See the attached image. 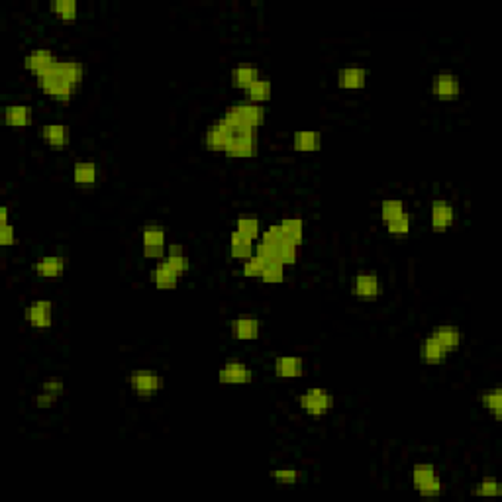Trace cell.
I'll use <instances>...</instances> for the list:
<instances>
[{
  "label": "cell",
  "instance_id": "obj_1",
  "mask_svg": "<svg viewBox=\"0 0 502 502\" xmlns=\"http://www.w3.org/2000/svg\"><path fill=\"white\" fill-rule=\"evenodd\" d=\"M224 120L234 128L235 132H259V126L265 120V108L253 102H237L226 108Z\"/></svg>",
  "mask_w": 502,
  "mask_h": 502
},
{
  "label": "cell",
  "instance_id": "obj_2",
  "mask_svg": "<svg viewBox=\"0 0 502 502\" xmlns=\"http://www.w3.org/2000/svg\"><path fill=\"white\" fill-rule=\"evenodd\" d=\"M35 84H37V89L42 93L49 96L51 100H55V102H69L71 98L75 96V93H77V89H79L71 81H67L63 75H59L55 67H51L46 73L37 75L35 77Z\"/></svg>",
  "mask_w": 502,
  "mask_h": 502
},
{
  "label": "cell",
  "instance_id": "obj_3",
  "mask_svg": "<svg viewBox=\"0 0 502 502\" xmlns=\"http://www.w3.org/2000/svg\"><path fill=\"white\" fill-rule=\"evenodd\" d=\"M298 409L310 418H324L334 409V395L322 386L306 388L298 397Z\"/></svg>",
  "mask_w": 502,
  "mask_h": 502
},
{
  "label": "cell",
  "instance_id": "obj_4",
  "mask_svg": "<svg viewBox=\"0 0 502 502\" xmlns=\"http://www.w3.org/2000/svg\"><path fill=\"white\" fill-rule=\"evenodd\" d=\"M129 388L140 398H152L165 388V377L153 369H136L128 377Z\"/></svg>",
  "mask_w": 502,
  "mask_h": 502
},
{
  "label": "cell",
  "instance_id": "obj_5",
  "mask_svg": "<svg viewBox=\"0 0 502 502\" xmlns=\"http://www.w3.org/2000/svg\"><path fill=\"white\" fill-rule=\"evenodd\" d=\"M167 232L161 226H145L141 230V256L161 261L167 253Z\"/></svg>",
  "mask_w": 502,
  "mask_h": 502
},
{
  "label": "cell",
  "instance_id": "obj_6",
  "mask_svg": "<svg viewBox=\"0 0 502 502\" xmlns=\"http://www.w3.org/2000/svg\"><path fill=\"white\" fill-rule=\"evenodd\" d=\"M259 153L257 132H235L224 155L230 159H253Z\"/></svg>",
  "mask_w": 502,
  "mask_h": 502
},
{
  "label": "cell",
  "instance_id": "obj_7",
  "mask_svg": "<svg viewBox=\"0 0 502 502\" xmlns=\"http://www.w3.org/2000/svg\"><path fill=\"white\" fill-rule=\"evenodd\" d=\"M432 94L436 100H442V102H454L459 98L461 94V81L456 73H449V71H442V73H436L432 77Z\"/></svg>",
  "mask_w": 502,
  "mask_h": 502
},
{
  "label": "cell",
  "instance_id": "obj_8",
  "mask_svg": "<svg viewBox=\"0 0 502 502\" xmlns=\"http://www.w3.org/2000/svg\"><path fill=\"white\" fill-rule=\"evenodd\" d=\"M351 294L357 301H377L383 294V280L375 273H357L351 279Z\"/></svg>",
  "mask_w": 502,
  "mask_h": 502
},
{
  "label": "cell",
  "instance_id": "obj_9",
  "mask_svg": "<svg viewBox=\"0 0 502 502\" xmlns=\"http://www.w3.org/2000/svg\"><path fill=\"white\" fill-rule=\"evenodd\" d=\"M232 136H234V128L224 120V116L218 118V120L212 122L206 129V134H204V147L208 152L224 153L230 140H232Z\"/></svg>",
  "mask_w": 502,
  "mask_h": 502
},
{
  "label": "cell",
  "instance_id": "obj_10",
  "mask_svg": "<svg viewBox=\"0 0 502 502\" xmlns=\"http://www.w3.org/2000/svg\"><path fill=\"white\" fill-rule=\"evenodd\" d=\"M24 320L35 330H49L53 326V304L49 301H34L24 308Z\"/></svg>",
  "mask_w": 502,
  "mask_h": 502
},
{
  "label": "cell",
  "instance_id": "obj_11",
  "mask_svg": "<svg viewBox=\"0 0 502 502\" xmlns=\"http://www.w3.org/2000/svg\"><path fill=\"white\" fill-rule=\"evenodd\" d=\"M430 224L433 232H447L456 224V208L449 200L438 199L430 208Z\"/></svg>",
  "mask_w": 502,
  "mask_h": 502
},
{
  "label": "cell",
  "instance_id": "obj_12",
  "mask_svg": "<svg viewBox=\"0 0 502 502\" xmlns=\"http://www.w3.org/2000/svg\"><path fill=\"white\" fill-rule=\"evenodd\" d=\"M218 381L224 385H247L253 381V373L244 361H232L224 363V367L218 371Z\"/></svg>",
  "mask_w": 502,
  "mask_h": 502
},
{
  "label": "cell",
  "instance_id": "obj_13",
  "mask_svg": "<svg viewBox=\"0 0 502 502\" xmlns=\"http://www.w3.org/2000/svg\"><path fill=\"white\" fill-rule=\"evenodd\" d=\"M57 55L53 51H49V49H34V51L26 53V57H24V69L34 73L35 77H37V75H42V73L51 69L57 63Z\"/></svg>",
  "mask_w": 502,
  "mask_h": 502
},
{
  "label": "cell",
  "instance_id": "obj_14",
  "mask_svg": "<svg viewBox=\"0 0 502 502\" xmlns=\"http://www.w3.org/2000/svg\"><path fill=\"white\" fill-rule=\"evenodd\" d=\"M232 338L237 341H256L261 336V322L257 318H235L230 322Z\"/></svg>",
  "mask_w": 502,
  "mask_h": 502
},
{
  "label": "cell",
  "instance_id": "obj_15",
  "mask_svg": "<svg viewBox=\"0 0 502 502\" xmlns=\"http://www.w3.org/2000/svg\"><path fill=\"white\" fill-rule=\"evenodd\" d=\"M451 353L433 338L432 334L426 336L420 343V359L424 365H444Z\"/></svg>",
  "mask_w": 502,
  "mask_h": 502
},
{
  "label": "cell",
  "instance_id": "obj_16",
  "mask_svg": "<svg viewBox=\"0 0 502 502\" xmlns=\"http://www.w3.org/2000/svg\"><path fill=\"white\" fill-rule=\"evenodd\" d=\"M39 136H42V141L53 150H63L71 143V129L67 124H57V122L46 124L39 132Z\"/></svg>",
  "mask_w": 502,
  "mask_h": 502
},
{
  "label": "cell",
  "instance_id": "obj_17",
  "mask_svg": "<svg viewBox=\"0 0 502 502\" xmlns=\"http://www.w3.org/2000/svg\"><path fill=\"white\" fill-rule=\"evenodd\" d=\"M273 373L279 379H298L304 373V361L298 355H279L273 363Z\"/></svg>",
  "mask_w": 502,
  "mask_h": 502
},
{
  "label": "cell",
  "instance_id": "obj_18",
  "mask_svg": "<svg viewBox=\"0 0 502 502\" xmlns=\"http://www.w3.org/2000/svg\"><path fill=\"white\" fill-rule=\"evenodd\" d=\"M67 269V259L63 256L39 257L34 263V273L42 279H55L61 277Z\"/></svg>",
  "mask_w": 502,
  "mask_h": 502
},
{
  "label": "cell",
  "instance_id": "obj_19",
  "mask_svg": "<svg viewBox=\"0 0 502 502\" xmlns=\"http://www.w3.org/2000/svg\"><path fill=\"white\" fill-rule=\"evenodd\" d=\"M430 334H432L433 338L438 339L449 353L459 351L461 343H463V334H461V330L457 326H454V324H440V326L433 328Z\"/></svg>",
  "mask_w": 502,
  "mask_h": 502
},
{
  "label": "cell",
  "instance_id": "obj_20",
  "mask_svg": "<svg viewBox=\"0 0 502 502\" xmlns=\"http://www.w3.org/2000/svg\"><path fill=\"white\" fill-rule=\"evenodd\" d=\"M292 147L298 153H316L322 150V134L314 129H298L292 134Z\"/></svg>",
  "mask_w": 502,
  "mask_h": 502
},
{
  "label": "cell",
  "instance_id": "obj_21",
  "mask_svg": "<svg viewBox=\"0 0 502 502\" xmlns=\"http://www.w3.org/2000/svg\"><path fill=\"white\" fill-rule=\"evenodd\" d=\"M367 75L363 67H343L338 71V87L341 91H361L367 84Z\"/></svg>",
  "mask_w": 502,
  "mask_h": 502
},
{
  "label": "cell",
  "instance_id": "obj_22",
  "mask_svg": "<svg viewBox=\"0 0 502 502\" xmlns=\"http://www.w3.org/2000/svg\"><path fill=\"white\" fill-rule=\"evenodd\" d=\"M150 279H152L155 289H159V291H173V289H177V285H179V279H181V277L175 275V273L167 267L165 263L159 261V263L150 271Z\"/></svg>",
  "mask_w": 502,
  "mask_h": 502
},
{
  "label": "cell",
  "instance_id": "obj_23",
  "mask_svg": "<svg viewBox=\"0 0 502 502\" xmlns=\"http://www.w3.org/2000/svg\"><path fill=\"white\" fill-rule=\"evenodd\" d=\"M161 263H165L175 275L183 277L188 271V257L185 253V247L179 246V244H171V246L167 247V253L161 259Z\"/></svg>",
  "mask_w": 502,
  "mask_h": 502
},
{
  "label": "cell",
  "instance_id": "obj_24",
  "mask_svg": "<svg viewBox=\"0 0 502 502\" xmlns=\"http://www.w3.org/2000/svg\"><path fill=\"white\" fill-rule=\"evenodd\" d=\"M100 177L98 165L91 163V161H79L73 165V183L79 187H93L96 185Z\"/></svg>",
  "mask_w": 502,
  "mask_h": 502
},
{
  "label": "cell",
  "instance_id": "obj_25",
  "mask_svg": "<svg viewBox=\"0 0 502 502\" xmlns=\"http://www.w3.org/2000/svg\"><path fill=\"white\" fill-rule=\"evenodd\" d=\"M53 67L59 75H63L75 87H81L82 79H84V67L79 59H57V63Z\"/></svg>",
  "mask_w": 502,
  "mask_h": 502
},
{
  "label": "cell",
  "instance_id": "obj_26",
  "mask_svg": "<svg viewBox=\"0 0 502 502\" xmlns=\"http://www.w3.org/2000/svg\"><path fill=\"white\" fill-rule=\"evenodd\" d=\"M230 256L240 261H246L249 257L256 256V242H251L249 237L234 230L230 234Z\"/></svg>",
  "mask_w": 502,
  "mask_h": 502
},
{
  "label": "cell",
  "instance_id": "obj_27",
  "mask_svg": "<svg viewBox=\"0 0 502 502\" xmlns=\"http://www.w3.org/2000/svg\"><path fill=\"white\" fill-rule=\"evenodd\" d=\"M32 120V108L28 105H8L4 108V122L10 128H26Z\"/></svg>",
  "mask_w": 502,
  "mask_h": 502
},
{
  "label": "cell",
  "instance_id": "obj_28",
  "mask_svg": "<svg viewBox=\"0 0 502 502\" xmlns=\"http://www.w3.org/2000/svg\"><path fill=\"white\" fill-rule=\"evenodd\" d=\"M259 79H261V71L253 65H240V67L232 69V84L235 89L246 91L247 87H251Z\"/></svg>",
  "mask_w": 502,
  "mask_h": 502
},
{
  "label": "cell",
  "instance_id": "obj_29",
  "mask_svg": "<svg viewBox=\"0 0 502 502\" xmlns=\"http://www.w3.org/2000/svg\"><path fill=\"white\" fill-rule=\"evenodd\" d=\"M271 93H273V84L269 79H259L251 87H247L244 94H246L247 102H253V105H263L271 100Z\"/></svg>",
  "mask_w": 502,
  "mask_h": 502
},
{
  "label": "cell",
  "instance_id": "obj_30",
  "mask_svg": "<svg viewBox=\"0 0 502 502\" xmlns=\"http://www.w3.org/2000/svg\"><path fill=\"white\" fill-rule=\"evenodd\" d=\"M481 404L483 409L491 414L492 418L496 422H501L502 418V388L501 386H494L489 388L481 395Z\"/></svg>",
  "mask_w": 502,
  "mask_h": 502
},
{
  "label": "cell",
  "instance_id": "obj_31",
  "mask_svg": "<svg viewBox=\"0 0 502 502\" xmlns=\"http://www.w3.org/2000/svg\"><path fill=\"white\" fill-rule=\"evenodd\" d=\"M235 232L249 237L251 242H257L261 237V224L253 214H240L235 218Z\"/></svg>",
  "mask_w": 502,
  "mask_h": 502
},
{
  "label": "cell",
  "instance_id": "obj_32",
  "mask_svg": "<svg viewBox=\"0 0 502 502\" xmlns=\"http://www.w3.org/2000/svg\"><path fill=\"white\" fill-rule=\"evenodd\" d=\"M49 10L55 18L63 20V22H75L77 16H79V6H77L75 0H55V2L49 4Z\"/></svg>",
  "mask_w": 502,
  "mask_h": 502
},
{
  "label": "cell",
  "instance_id": "obj_33",
  "mask_svg": "<svg viewBox=\"0 0 502 502\" xmlns=\"http://www.w3.org/2000/svg\"><path fill=\"white\" fill-rule=\"evenodd\" d=\"M433 479H438V475H436V467L430 463H418V465L412 467V485H414L416 491L430 485Z\"/></svg>",
  "mask_w": 502,
  "mask_h": 502
},
{
  "label": "cell",
  "instance_id": "obj_34",
  "mask_svg": "<svg viewBox=\"0 0 502 502\" xmlns=\"http://www.w3.org/2000/svg\"><path fill=\"white\" fill-rule=\"evenodd\" d=\"M280 228L287 235V240H291L294 246H303L304 242V222L303 218H285L280 222Z\"/></svg>",
  "mask_w": 502,
  "mask_h": 502
},
{
  "label": "cell",
  "instance_id": "obj_35",
  "mask_svg": "<svg viewBox=\"0 0 502 502\" xmlns=\"http://www.w3.org/2000/svg\"><path fill=\"white\" fill-rule=\"evenodd\" d=\"M385 228L386 234L393 235V237H404V235H409L410 230H412V214L410 212L400 214L393 222L385 224Z\"/></svg>",
  "mask_w": 502,
  "mask_h": 502
},
{
  "label": "cell",
  "instance_id": "obj_36",
  "mask_svg": "<svg viewBox=\"0 0 502 502\" xmlns=\"http://www.w3.org/2000/svg\"><path fill=\"white\" fill-rule=\"evenodd\" d=\"M404 202L400 199H385L381 202V220L383 224L393 222L400 214H404Z\"/></svg>",
  "mask_w": 502,
  "mask_h": 502
},
{
  "label": "cell",
  "instance_id": "obj_37",
  "mask_svg": "<svg viewBox=\"0 0 502 502\" xmlns=\"http://www.w3.org/2000/svg\"><path fill=\"white\" fill-rule=\"evenodd\" d=\"M271 479L280 487H289V485H296L301 481V473H298V469L294 467H279L271 471Z\"/></svg>",
  "mask_w": 502,
  "mask_h": 502
},
{
  "label": "cell",
  "instance_id": "obj_38",
  "mask_svg": "<svg viewBox=\"0 0 502 502\" xmlns=\"http://www.w3.org/2000/svg\"><path fill=\"white\" fill-rule=\"evenodd\" d=\"M285 275H287V267H285L283 263L273 261V263H267V265H265V271H263V275H261V280H263L265 285H279V283L285 280Z\"/></svg>",
  "mask_w": 502,
  "mask_h": 502
},
{
  "label": "cell",
  "instance_id": "obj_39",
  "mask_svg": "<svg viewBox=\"0 0 502 502\" xmlns=\"http://www.w3.org/2000/svg\"><path fill=\"white\" fill-rule=\"evenodd\" d=\"M265 261L261 259V257H249L244 261V265H242V273H244V277L247 279H261V275H263V271H265Z\"/></svg>",
  "mask_w": 502,
  "mask_h": 502
},
{
  "label": "cell",
  "instance_id": "obj_40",
  "mask_svg": "<svg viewBox=\"0 0 502 502\" xmlns=\"http://www.w3.org/2000/svg\"><path fill=\"white\" fill-rule=\"evenodd\" d=\"M501 492H502L501 483L496 479H492V477H485V479L481 481L479 485L473 489V494H477V496H499Z\"/></svg>",
  "mask_w": 502,
  "mask_h": 502
},
{
  "label": "cell",
  "instance_id": "obj_41",
  "mask_svg": "<svg viewBox=\"0 0 502 502\" xmlns=\"http://www.w3.org/2000/svg\"><path fill=\"white\" fill-rule=\"evenodd\" d=\"M0 246H16V228L12 224H2L0 226Z\"/></svg>",
  "mask_w": 502,
  "mask_h": 502
},
{
  "label": "cell",
  "instance_id": "obj_42",
  "mask_svg": "<svg viewBox=\"0 0 502 502\" xmlns=\"http://www.w3.org/2000/svg\"><path fill=\"white\" fill-rule=\"evenodd\" d=\"M59 400V397L55 395H51V393H46V391H39L37 395H35V406L39 410H49L55 402Z\"/></svg>",
  "mask_w": 502,
  "mask_h": 502
},
{
  "label": "cell",
  "instance_id": "obj_43",
  "mask_svg": "<svg viewBox=\"0 0 502 502\" xmlns=\"http://www.w3.org/2000/svg\"><path fill=\"white\" fill-rule=\"evenodd\" d=\"M42 391L51 393V395H55V397L61 398L65 395V385H63V381H59V379H49V381H44V383H42Z\"/></svg>",
  "mask_w": 502,
  "mask_h": 502
},
{
  "label": "cell",
  "instance_id": "obj_44",
  "mask_svg": "<svg viewBox=\"0 0 502 502\" xmlns=\"http://www.w3.org/2000/svg\"><path fill=\"white\" fill-rule=\"evenodd\" d=\"M420 496H440L442 492H444V483L440 481V477L438 479H433L430 485H426L424 489H420Z\"/></svg>",
  "mask_w": 502,
  "mask_h": 502
}]
</instances>
